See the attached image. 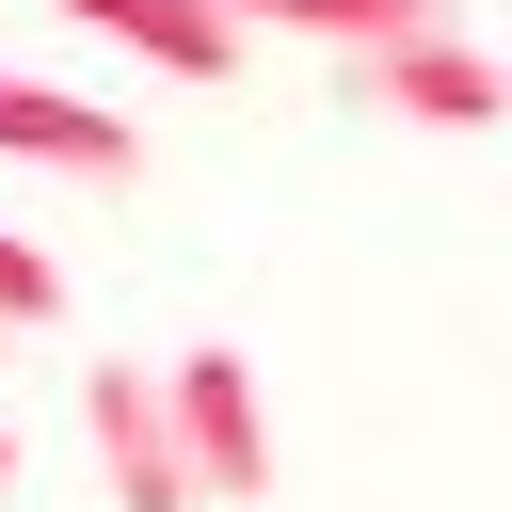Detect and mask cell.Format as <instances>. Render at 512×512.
<instances>
[{
	"label": "cell",
	"mask_w": 512,
	"mask_h": 512,
	"mask_svg": "<svg viewBox=\"0 0 512 512\" xmlns=\"http://www.w3.org/2000/svg\"><path fill=\"white\" fill-rule=\"evenodd\" d=\"M352 96H368L384 128H512V64H496L480 32H416V48L352 64Z\"/></svg>",
	"instance_id": "3"
},
{
	"label": "cell",
	"mask_w": 512,
	"mask_h": 512,
	"mask_svg": "<svg viewBox=\"0 0 512 512\" xmlns=\"http://www.w3.org/2000/svg\"><path fill=\"white\" fill-rule=\"evenodd\" d=\"M80 448L112 464V512H208V480H192V432H176V384H160V368H80Z\"/></svg>",
	"instance_id": "1"
},
{
	"label": "cell",
	"mask_w": 512,
	"mask_h": 512,
	"mask_svg": "<svg viewBox=\"0 0 512 512\" xmlns=\"http://www.w3.org/2000/svg\"><path fill=\"white\" fill-rule=\"evenodd\" d=\"M48 16H80V32H112V48H144L160 80H240V16L224 0H48Z\"/></svg>",
	"instance_id": "5"
},
{
	"label": "cell",
	"mask_w": 512,
	"mask_h": 512,
	"mask_svg": "<svg viewBox=\"0 0 512 512\" xmlns=\"http://www.w3.org/2000/svg\"><path fill=\"white\" fill-rule=\"evenodd\" d=\"M0 160L80 176V192H128V176H144V128L96 112V96H64V80H0Z\"/></svg>",
	"instance_id": "4"
},
{
	"label": "cell",
	"mask_w": 512,
	"mask_h": 512,
	"mask_svg": "<svg viewBox=\"0 0 512 512\" xmlns=\"http://www.w3.org/2000/svg\"><path fill=\"white\" fill-rule=\"evenodd\" d=\"M240 32H288V48H336V64H384L416 32H464V0H224Z\"/></svg>",
	"instance_id": "6"
},
{
	"label": "cell",
	"mask_w": 512,
	"mask_h": 512,
	"mask_svg": "<svg viewBox=\"0 0 512 512\" xmlns=\"http://www.w3.org/2000/svg\"><path fill=\"white\" fill-rule=\"evenodd\" d=\"M0 352H16V336H0Z\"/></svg>",
	"instance_id": "9"
},
{
	"label": "cell",
	"mask_w": 512,
	"mask_h": 512,
	"mask_svg": "<svg viewBox=\"0 0 512 512\" xmlns=\"http://www.w3.org/2000/svg\"><path fill=\"white\" fill-rule=\"evenodd\" d=\"M48 320H64V272H48V240L0 224V336H48Z\"/></svg>",
	"instance_id": "7"
},
{
	"label": "cell",
	"mask_w": 512,
	"mask_h": 512,
	"mask_svg": "<svg viewBox=\"0 0 512 512\" xmlns=\"http://www.w3.org/2000/svg\"><path fill=\"white\" fill-rule=\"evenodd\" d=\"M160 384H176V432H192V480L224 496V512H256L272 496V416H256V368L208 336V352H160Z\"/></svg>",
	"instance_id": "2"
},
{
	"label": "cell",
	"mask_w": 512,
	"mask_h": 512,
	"mask_svg": "<svg viewBox=\"0 0 512 512\" xmlns=\"http://www.w3.org/2000/svg\"><path fill=\"white\" fill-rule=\"evenodd\" d=\"M0 480H16V432H0Z\"/></svg>",
	"instance_id": "8"
}]
</instances>
